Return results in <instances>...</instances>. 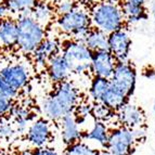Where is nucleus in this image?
<instances>
[{
	"mask_svg": "<svg viewBox=\"0 0 155 155\" xmlns=\"http://www.w3.org/2000/svg\"><path fill=\"white\" fill-rule=\"evenodd\" d=\"M80 101V91L71 80L57 84L54 91L44 99L41 110L47 119L60 120L64 115L74 113Z\"/></svg>",
	"mask_w": 155,
	"mask_h": 155,
	"instance_id": "nucleus-1",
	"label": "nucleus"
},
{
	"mask_svg": "<svg viewBox=\"0 0 155 155\" xmlns=\"http://www.w3.org/2000/svg\"><path fill=\"white\" fill-rule=\"evenodd\" d=\"M91 26L104 31L107 35L125 27V18L120 3L100 0L90 7Z\"/></svg>",
	"mask_w": 155,
	"mask_h": 155,
	"instance_id": "nucleus-2",
	"label": "nucleus"
},
{
	"mask_svg": "<svg viewBox=\"0 0 155 155\" xmlns=\"http://www.w3.org/2000/svg\"><path fill=\"white\" fill-rule=\"evenodd\" d=\"M18 21V48L24 54H31L47 37L46 27L31 15V12L16 16Z\"/></svg>",
	"mask_w": 155,
	"mask_h": 155,
	"instance_id": "nucleus-3",
	"label": "nucleus"
},
{
	"mask_svg": "<svg viewBox=\"0 0 155 155\" xmlns=\"http://www.w3.org/2000/svg\"><path fill=\"white\" fill-rule=\"evenodd\" d=\"M61 53L65 58L72 71V74L83 75L90 72V62L92 51L84 41L67 39L62 42Z\"/></svg>",
	"mask_w": 155,
	"mask_h": 155,
	"instance_id": "nucleus-4",
	"label": "nucleus"
},
{
	"mask_svg": "<svg viewBox=\"0 0 155 155\" xmlns=\"http://www.w3.org/2000/svg\"><path fill=\"white\" fill-rule=\"evenodd\" d=\"M55 25L61 33L71 37V35L78 29L91 27L90 13L87 11L86 7L77 5L70 12L58 15L55 18Z\"/></svg>",
	"mask_w": 155,
	"mask_h": 155,
	"instance_id": "nucleus-5",
	"label": "nucleus"
},
{
	"mask_svg": "<svg viewBox=\"0 0 155 155\" xmlns=\"http://www.w3.org/2000/svg\"><path fill=\"white\" fill-rule=\"evenodd\" d=\"M110 83L116 89L120 90L125 96L130 98L134 94L137 84V72L131 63L116 62Z\"/></svg>",
	"mask_w": 155,
	"mask_h": 155,
	"instance_id": "nucleus-6",
	"label": "nucleus"
},
{
	"mask_svg": "<svg viewBox=\"0 0 155 155\" xmlns=\"http://www.w3.org/2000/svg\"><path fill=\"white\" fill-rule=\"evenodd\" d=\"M136 142L137 138L134 129L120 126L110 130L105 149L115 155H129Z\"/></svg>",
	"mask_w": 155,
	"mask_h": 155,
	"instance_id": "nucleus-7",
	"label": "nucleus"
},
{
	"mask_svg": "<svg viewBox=\"0 0 155 155\" xmlns=\"http://www.w3.org/2000/svg\"><path fill=\"white\" fill-rule=\"evenodd\" d=\"M131 39L125 27L119 28L107 36V50L115 58L116 62H126L129 59Z\"/></svg>",
	"mask_w": 155,
	"mask_h": 155,
	"instance_id": "nucleus-8",
	"label": "nucleus"
},
{
	"mask_svg": "<svg viewBox=\"0 0 155 155\" xmlns=\"http://www.w3.org/2000/svg\"><path fill=\"white\" fill-rule=\"evenodd\" d=\"M0 75L13 88L18 91L23 90L28 86L31 79V72L25 63H10L0 68Z\"/></svg>",
	"mask_w": 155,
	"mask_h": 155,
	"instance_id": "nucleus-9",
	"label": "nucleus"
},
{
	"mask_svg": "<svg viewBox=\"0 0 155 155\" xmlns=\"http://www.w3.org/2000/svg\"><path fill=\"white\" fill-rule=\"evenodd\" d=\"M26 140L34 147H46L52 139V130L47 118L35 119L26 130Z\"/></svg>",
	"mask_w": 155,
	"mask_h": 155,
	"instance_id": "nucleus-10",
	"label": "nucleus"
},
{
	"mask_svg": "<svg viewBox=\"0 0 155 155\" xmlns=\"http://www.w3.org/2000/svg\"><path fill=\"white\" fill-rule=\"evenodd\" d=\"M116 60L107 49L92 51L90 72L93 76L110 79L113 74Z\"/></svg>",
	"mask_w": 155,
	"mask_h": 155,
	"instance_id": "nucleus-11",
	"label": "nucleus"
},
{
	"mask_svg": "<svg viewBox=\"0 0 155 155\" xmlns=\"http://www.w3.org/2000/svg\"><path fill=\"white\" fill-rule=\"evenodd\" d=\"M62 44L57 37H48L42 40V42L31 53L34 63L38 67H46L48 60L53 55L61 52Z\"/></svg>",
	"mask_w": 155,
	"mask_h": 155,
	"instance_id": "nucleus-12",
	"label": "nucleus"
},
{
	"mask_svg": "<svg viewBox=\"0 0 155 155\" xmlns=\"http://www.w3.org/2000/svg\"><path fill=\"white\" fill-rule=\"evenodd\" d=\"M115 113L119 124L127 128L134 129L138 127H142L145 122V116L142 110L134 104H130L129 102L124 104Z\"/></svg>",
	"mask_w": 155,
	"mask_h": 155,
	"instance_id": "nucleus-13",
	"label": "nucleus"
},
{
	"mask_svg": "<svg viewBox=\"0 0 155 155\" xmlns=\"http://www.w3.org/2000/svg\"><path fill=\"white\" fill-rule=\"evenodd\" d=\"M46 68L50 80L54 84L68 79L70 76L72 75L70 65L66 62V60L61 52L48 60Z\"/></svg>",
	"mask_w": 155,
	"mask_h": 155,
	"instance_id": "nucleus-14",
	"label": "nucleus"
},
{
	"mask_svg": "<svg viewBox=\"0 0 155 155\" xmlns=\"http://www.w3.org/2000/svg\"><path fill=\"white\" fill-rule=\"evenodd\" d=\"M61 138L65 145H70L79 140H83L84 132L80 130L79 124L76 120L75 114L68 113L59 120Z\"/></svg>",
	"mask_w": 155,
	"mask_h": 155,
	"instance_id": "nucleus-15",
	"label": "nucleus"
},
{
	"mask_svg": "<svg viewBox=\"0 0 155 155\" xmlns=\"http://www.w3.org/2000/svg\"><path fill=\"white\" fill-rule=\"evenodd\" d=\"M18 41V21L11 15L0 20V49H12Z\"/></svg>",
	"mask_w": 155,
	"mask_h": 155,
	"instance_id": "nucleus-16",
	"label": "nucleus"
},
{
	"mask_svg": "<svg viewBox=\"0 0 155 155\" xmlns=\"http://www.w3.org/2000/svg\"><path fill=\"white\" fill-rule=\"evenodd\" d=\"M31 15L44 27H48L57 18L54 7L45 0H39L36 3V5L31 9Z\"/></svg>",
	"mask_w": 155,
	"mask_h": 155,
	"instance_id": "nucleus-17",
	"label": "nucleus"
},
{
	"mask_svg": "<svg viewBox=\"0 0 155 155\" xmlns=\"http://www.w3.org/2000/svg\"><path fill=\"white\" fill-rule=\"evenodd\" d=\"M123 14L125 18V23L132 25V24L139 23L147 18V13L145 7L139 3L128 2V1H122L120 2Z\"/></svg>",
	"mask_w": 155,
	"mask_h": 155,
	"instance_id": "nucleus-18",
	"label": "nucleus"
},
{
	"mask_svg": "<svg viewBox=\"0 0 155 155\" xmlns=\"http://www.w3.org/2000/svg\"><path fill=\"white\" fill-rule=\"evenodd\" d=\"M109 132L110 130L107 129L105 123L100 122V120H94L90 129L83 134V140L85 139L89 140V141H93L104 149L106 147V142H107Z\"/></svg>",
	"mask_w": 155,
	"mask_h": 155,
	"instance_id": "nucleus-19",
	"label": "nucleus"
},
{
	"mask_svg": "<svg viewBox=\"0 0 155 155\" xmlns=\"http://www.w3.org/2000/svg\"><path fill=\"white\" fill-rule=\"evenodd\" d=\"M128 100H129L128 97L125 96L122 91L116 89L114 86L111 85V83H110L109 88H107V90H106L105 93L103 94V97H102L100 102L105 104L107 107L113 110L114 112H116L117 110L120 109L124 104H126L127 102H128Z\"/></svg>",
	"mask_w": 155,
	"mask_h": 155,
	"instance_id": "nucleus-20",
	"label": "nucleus"
},
{
	"mask_svg": "<svg viewBox=\"0 0 155 155\" xmlns=\"http://www.w3.org/2000/svg\"><path fill=\"white\" fill-rule=\"evenodd\" d=\"M107 36L109 35L106 33L91 26L90 31H89L88 35L84 40V42L91 51L104 50L107 49Z\"/></svg>",
	"mask_w": 155,
	"mask_h": 155,
	"instance_id": "nucleus-21",
	"label": "nucleus"
},
{
	"mask_svg": "<svg viewBox=\"0 0 155 155\" xmlns=\"http://www.w3.org/2000/svg\"><path fill=\"white\" fill-rule=\"evenodd\" d=\"M110 86V79L93 76L89 87V96L94 102H100Z\"/></svg>",
	"mask_w": 155,
	"mask_h": 155,
	"instance_id": "nucleus-22",
	"label": "nucleus"
},
{
	"mask_svg": "<svg viewBox=\"0 0 155 155\" xmlns=\"http://www.w3.org/2000/svg\"><path fill=\"white\" fill-rule=\"evenodd\" d=\"M39 0H5L9 13L13 15H20L23 13L31 12Z\"/></svg>",
	"mask_w": 155,
	"mask_h": 155,
	"instance_id": "nucleus-23",
	"label": "nucleus"
},
{
	"mask_svg": "<svg viewBox=\"0 0 155 155\" xmlns=\"http://www.w3.org/2000/svg\"><path fill=\"white\" fill-rule=\"evenodd\" d=\"M99 150L90 147L88 143L79 140L70 145H66L64 155H98Z\"/></svg>",
	"mask_w": 155,
	"mask_h": 155,
	"instance_id": "nucleus-24",
	"label": "nucleus"
},
{
	"mask_svg": "<svg viewBox=\"0 0 155 155\" xmlns=\"http://www.w3.org/2000/svg\"><path fill=\"white\" fill-rule=\"evenodd\" d=\"M115 115V112L103 104L102 102H94L92 104V116L96 120L106 123Z\"/></svg>",
	"mask_w": 155,
	"mask_h": 155,
	"instance_id": "nucleus-25",
	"label": "nucleus"
},
{
	"mask_svg": "<svg viewBox=\"0 0 155 155\" xmlns=\"http://www.w3.org/2000/svg\"><path fill=\"white\" fill-rule=\"evenodd\" d=\"M74 114H76V120L80 125V123L86 120L88 117L92 116V104L88 103V102H84V103H78L76 106Z\"/></svg>",
	"mask_w": 155,
	"mask_h": 155,
	"instance_id": "nucleus-26",
	"label": "nucleus"
},
{
	"mask_svg": "<svg viewBox=\"0 0 155 155\" xmlns=\"http://www.w3.org/2000/svg\"><path fill=\"white\" fill-rule=\"evenodd\" d=\"M15 129L13 124L3 117H0V141L1 140H10L14 137Z\"/></svg>",
	"mask_w": 155,
	"mask_h": 155,
	"instance_id": "nucleus-27",
	"label": "nucleus"
},
{
	"mask_svg": "<svg viewBox=\"0 0 155 155\" xmlns=\"http://www.w3.org/2000/svg\"><path fill=\"white\" fill-rule=\"evenodd\" d=\"M77 1L76 0H57L54 7V11L55 14L58 15H62V14H65V13L70 12L71 10L75 8L77 5Z\"/></svg>",
	"mask_w": 155,
	"mask_h": 155,
	"instance_id": "nucleus-28",
	"label": "nucleus"
},
{
	"mask_svg": "<svg viewBox=\"0 0 155 155\" xmlns=\"http://www.w3.org/2000/svg\"><path fill=\"white\" fill-rule=\"evenodd\" d=\"M9 115L13 117V118H27L31 120V113L29 111V109L27 106L25 105H22V104H18V103H14L12 106V109H11L10 113Z\"/></svg>",
	"mask_w": 155,
	"mask_h": 155,
	"instance_id": "nucleus-29",
	"label": "nucleus"
},
{
	"mask_svg": "<svg viewBox=\"0 0 155 155\" xmlns=\"http://www.w3.org/2000/svg\"><path fill=\"white\" fill-rule=\"evenodd\" d=\"M13 104H14L13 99L7 97L5 93H2L0 91V117L9 115Z\"/></svg>",
	"mask_w": 155,
	"mask_h": 155,
	"instance_id": "nucleus-30",
	"label": "nucleus"
},
{
	"mask_svg": "<svg viewBox=\"0 0 155 155\" xmlns=\"http://www.w3.org/2000/svg\"><path fill=\"white\" fill-rule=\"evenodd\" d=\"M0 91L2 93H5L7 97L13 99V100H15V99L18 98V92H20V91H18L16 89L13 88L12 86L9 85V84L3 79V77L1 75H0Z\"/></svg>",
	"mask_w": 155,
	"mask_h": 155,
	"instance_id": "nucleus-31",
	"label": "nucleus"
},
{
	"mask_svg": "<svg viewBox=\"0 0 155 155\" xmlns=\"http://www.w3.org/2000/svg\"><path fill=\"white\" fill-rule=\"evenodd\" d=\"M29 122H31V120L27 118H15L14 119L13 126H14V129H15L16 134H25L27 128H28Z\"/></svg>",
	"mask_w": 155,
	"mask_h": 155,
	"instance_id": "nucleus-32",
	"label": "nucleus"
},
{
	"mask_svg": "<svg viewBox=\"0 0 155 155\" xmlns=\"http://www.w3.org/2000/svg\"><path fill=\"white\" fill-rule=\"evenodd\" d=\"M33 155H61L59 152L51 149V147H35V150L33 151Z\"/></svg>",
	"mask_w": 155,
	"mask_h": 155,
	"instance_id": "nucleus-33",
	"label": "nucleus"
},
{
	"mask_svg": "<svg viewBox=\"0 0 155 155\" xmlns=\"http://www.w3.org/2000/svg\"><path fill=\"white\" fill-rule=\"evenodd\" d=\"M8 15H10V13H9V10L7 8L5 0H0V20Z\"/></svg>",
	"mask_w": 155,
	"mask_h": 155,
	"instance_id": "nucleus-34",
	"label": "nucleus"
},
{
	"mask_svg": "<svg viewBox=\"0 0 155 155\" xmlns=\"http://www.w3.org/2000/svg\"><path fill=\"white\" fill-rule=\"evenodd\" d=\"M98 155H115V154H114V153H112L111 151H109L107 149H105V147H104L103 150H99Z\"/></svg>",
	"mask_w": 155,
	"mask_h": 155,
	"instance_id": "nucleus-35",
	"label": "nucleus"
},
{
	"mask_svg": "<svg viewBox=\"0 0 155 155\" xmlns=\"http://www.w3.org/2000/svg\"><path fill=\"white\" fill-rule=\"evenodd\" d=\"M144 76L147 78H154L155 77V71H145L144 72Z\"/></svg>",
	"mask_w": 155,
	"mask_h": 155,
	"instance_id": "nucleus-36",
	"label": "nucleus"
},
{
	"mask_svg": "<svg viewBox=\"0 0 155 155\" xmlns=\"http://www.w3.org/2000/svg\"><path fill=\"white\" fill-rule=\"evenodd\" d=\"M123 1H128V2H134V3H139V5H145L147 0H123Z\"/></svg>",
	"mask_w": 155,
	"mask_h": 155,
	"instance_id": "nucleus-37",
	"label": "nucleus"
},
{
	"mask_svg": "<svg viewBox=\"0 0 155 155\" xmlns=\"http://www.w3.org/2000/svg\"><path fill=\"white\" fill-rule=\"evenodd\" d=\"M16 155H33V151H29V150H25V151H22V152L18 153Z\"/></svg>",
	"mask_w": 155,
	"mask_h": 155,
	"instance_id": "nucleus-38",
	"label": "nucleus"
},
{
	"mask_svg": "<svg viewBox=\"0 0 155 155\" xmlns=\"http://www.w3.org/2000/svg\"><path fill=\"white\" fill-rule=\"evenodd\" d=\"M152 15H153V18H154V20H155V1L153 2V5H152Z\"/></svg>",
	"mask_w": 155,
	"mask_h": 155,
	"instance_id": "nucleus-39",
	"label": "nucleus"
},
{
	"mask_svg": "<svg viewBox=\"0 0 155 155\" xmlns=\"http://www.w3.org/2000/svg\"><path fill=\"white\" fill-rule=\"evenodd\" d=\"M105 1H109V2H114V3H120L123 0H105Z\"/></svg>",
	"mask_w": 155,
	"mask_h": 155,
	"instance_id": "nucleus-40",
	"label": "nucleus"
},
{
	"mask_svg": "<svg viewBox=\"0 0 155 155\" xmlns=\"http://www.w3.org/2000/svg\"><path fill=\"white\" fill-rule=\"evenodd\" d=\"M153 111H154V113H155V102H154V104H153Z\"/></svg>",
	"mask_w": 155,
	"mask_h": 155,
	"instance_id": "nucleus-41",
	"label": "nucleus"
},
{
	"mask_svg": "<svg viewBox=\"0 0 155 155\" xmlns=\"http://www.w3.org/2000/svg\"><path fill=\"white\" fill-rule=\"evenodd\" d=\"M154 132H155V129H154Z\"/></svg>",
	"mask_w": 155,
	"mask_h": 155,
	"instance_id": "nucleus-42",
	"label": "nucleus"
}]
</instances>
